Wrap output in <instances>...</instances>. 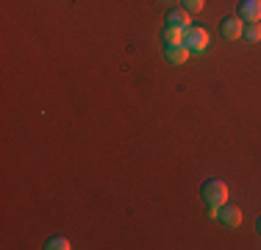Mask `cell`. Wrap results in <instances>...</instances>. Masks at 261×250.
Here are the masks:
<instances>
[{"label": "cell", "mask_w": 261, "mask_h": 250, "mask_svg": "<svg viewBox=\"0 0 261 250\" xmlns=\"http://www.w3.org/2000/svg\"><path fill=\"white\" fill-rule=\"evenodd\" d=\"M200 195L208 203V209H220V206H225V200H228V186L222 184L220 178H208L206 184H203Z\"/></svg>", "instance_id": "cell-1"}, {"label": "cell", "mask_w": 261, "mask_h": 250, "mask_svg": "<svg viewBox=\"0 0 261 250\" xmlns=\"http://www.w3.org/2000/svg\"><path fill=\"white\" fill-rule=\"evenodd\" d=\"M184 45L189 50H195V53H203L208 45V34L203 28H186L184 31Z\"/></svg>", "instance_id": "cell-2"}, {"label": "cell", "mask_w": 261, "mask_h": 250, "mask_svg": "<svg viewBox=\"0 0 261 250\" xmlns=\"http://www.w3.org/2000/svg\"><path fill=\"white\" fill-rule=\"evenodd\" d=\"M239 20L261 22V0H242L239 3Z\"/></svg>", "instance_id": "cell-3"}, {"label": "cell", "mask_w": 261, "mask_h": 250, "mask_svg": "<svg viewBox=\"0 0 261 250\" xmlns=\"http://www.w3.org/2000/svg\"><path fill=\"white\" fill-rule=\"evenodd\" d=\"M217 220L222 225H228V228H236V225H242V211L236 209V206H220L217 209Z\"/></svg>", "instance_id": "cell-4"}, {"label": "cell", "mask_w": 261, "mask_h": 250, "mask_svg": "<svg viewBox=\"0 0 261 250\" xmlns=\"http://www.w3.org/2000/svg\"><path fill=\"white\" fill-rule=\"evenodd\" d=\"M164 59L172 61V64H184L189 59V47L184 42H172V45H164Z\"/></svg>", "instance_id": "cell-5"}, {"label": "cell", "mask_w": 261, "mask_h": 250, "mask_svg": "<svg viewBox=\"0 0 261 250\" xmlns=\"http://www.w3.org/2000/svg\"><path fill=\"white\" fill-rule=\"evenodd\" d=\"M220 28H222V36H225V39L231 42V39H239V36H242V31H245V25L239 22V17H225Z\"/></svg>", "instance_id": "cell-6"}, {"label": "cell", "mask_w": 261, "mask_h": 250, "mask_svg": "<svg viewBox=\"0 0 261 250\" xmlns=\"http://www.w3.org/2000/svg\"><path fill=\"white\" fill-rule=\"evenodd\" d=\"M167 25H170V28L186 31V28H189V11H186V9H172L170 14H167Z\"/></svg>", "instance_id": "cell-7"}, {"label": "cell", "mask_w": 261, "mask_h": 250, "mask_svg": "<svg viewBox=\"0 0 261 250\" xmlns=\"http://www.w3.org/2000/svg\"><path fill=\"white\" fill-rule=\"evenodd\" d=\"M242 36H245V39H250V42H258L261 39V22H247L245 31H242Z\"/></svg>", "instance_id": "cell-8"}, {"label": "cell", "mask_w": 261, "mask_h": 250, "mask_svg": "<svg viewBox=\"0 0 261 250\" xmlns=\"http://www.w3.org/2000/svg\"><path fill=\"white\" fill-rule=\"evenodd\" d=\"M164 45H172V42H184V31L181 28H170V25H167L164 28Z\"/></svg>", "instance_id": "cell-9"}, {"label": "cell", "mask_w": 261, "mask_h": 250, "mask_svg": "<svg viewBox=\"0 0 261 250\" xmlns=\"http://www.w3.org/2000/svg\"><path fill=\"white\" fill-rule=\"evenodd\" d=\"M47 250H70V242L64 239V236H53V239H47Z\"/></svg>", "instance_id": "cell-10"}, {"label": "cell", "mask_w": 261, "mask_h": 250, "mask_svg": "<svg viewBox=\"0 0 261 250\" xmlns=\"http://www.w3.org/2000/svg\"><path fill=\"white\" fill-rule=\"evenodd\" d=\"M184 9L189 11V14H192V11L200 14V11H203V0H184Z\"/></svg>", "instance_id": "cell-11"}, {"label": "cell", "mask_w": 261, "mask_h": 250, "mask_svg": "<svg viewBox=\"0 0 261 250\" xmlns=\"http://www.w3.org/2000/svg\"><path fill=\"white\" fill-rule=\"evenodd\" d=\"M258 234H261V217H258Z\"/></svg>", "instance_id": "cell-12"}]
</instances>
